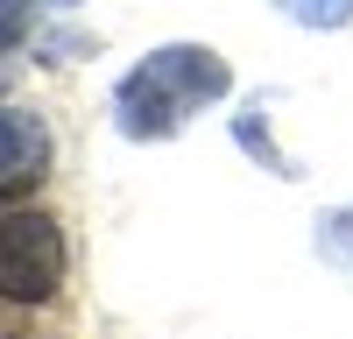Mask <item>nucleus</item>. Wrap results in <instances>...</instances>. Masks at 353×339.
<instances>
[{
	"instance_id": "2",
	"label": "nucleus",
	"mask_w": 353,
	"mask_h": 339,
	"mask_svg": "<svg viewBox=\"0 0 353 339\" xmlns=\"http://www.w3.org/2000/svg\"><path fill=\"white\" fill-rule=\"evenodd\" d=\"M57 282H64V234H57V219L14 205L8 226H0V290H8V304H50Z\"/></svg>"
},
{
	"instance_id": "1",
	"label": "nucleus",
	"mask_w": 353,
	"mask_h": 339,
	"mask_svg": "<svg viewBox=\"0 0 353 339\" xmlns=\"http://www.w3.org/2000/svg\"><path fill=\"white\" fill-rule=\"evenodd\" d=\"M226 85H233V78H226V56H219V50L170 43V50H149V56L121 78L113 106H121V127H128L134 141H149V134H176L205 99H219Z\"/></svg>"
},
{
	"instance_id": "4",
	"label": "nucleus",
	"mask_w": 353,
	"mask_h": 339,
	"mask_svg": "<svg viewBox=\"0 0 353 339\" xmlns=\"http://www.w3.org/2000/svg\"><path fill=\"white\" fill-rule=\"evenodd\" d=\"M318 247H325V262H339L353 276V212H325L318 219Z\"/></svg>"
},
{
	"instance_id": "3",
	"label": "nucleus",
	"mask_w": 353,
	"mask_h": 339,
	"mask_svg": "<svg viewBox=\"0 0 353 339\" xmlns=\"http://www.w3.org/2000/svg\"><path fill=\"white\" fill-rule=\"evenodd\" d=\"M43 170H50V127L28 106H8L0 113V184H8V198L43 184Z\"/></svg>"
},
{
	"instance_id": "5",
	"label": "nucleus",
	"mask_w": 353,
	"mask_h": 339,
	"mask_svg": "<svg viewBox=\"0 0 353 339\" xmlns=\"http://www.w3.org/2000/svg\"><path fill=\"white\" fill-rule=\"evenodd\" d=\"M290 14H297L304 28H339V21H353V0H283Z\"/></svg>"
}]
</instances>
